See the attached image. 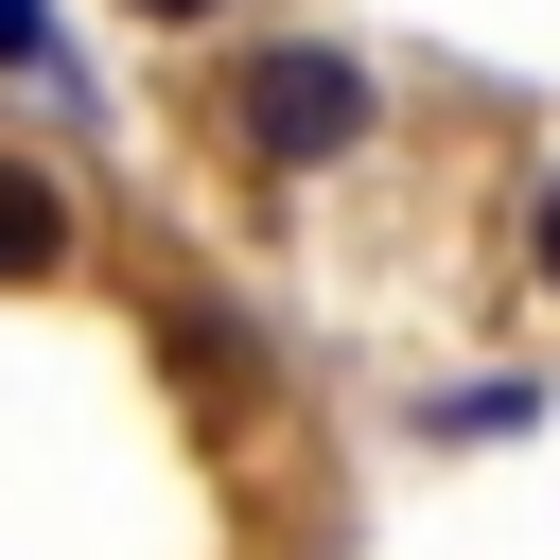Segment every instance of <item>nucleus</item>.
<instances>
[{"mask_svg":"<svg viewBox=\"0 0 560 560\" xmlns=\"http://www.w3.org/2000/svg\"><path fill=\"white\" fill-rule=\"evenodd\" d=\"M368 122H385V88H368L332 35H262V52L228 70V140H245L262 175H332Z\"/></svg>","mask_w":560,"mask_h":560,"instance_id":"f257e3e1","label":"nucleus"},{"mask_svg":"<svg viewBox=\"0 0 560 560\" xmlns=\"http://www.w3.org/2000/svg\"><path fill=\"white\" fill-rule=\"evenodd\" d=\"M52 262H70V192L35 158H0V280H52Z\"/></svg>","mask_w":560,"mask_h":560,"instance_id":"f03ea898","label":"nucleus"},{"mask_svg":"<svg viewBox=\"0 0 560 560\" xmlns=\"http://www.w3.org/2000/svg\"><path fill=\"white\" fill-rule=\"evenodd\" d=\"M0 70H52V18L35 0H0Z\"/></svg>","mask_w":560,"mask_h":560,"instance_id":"7ed1b4c3","label":"nucleus"},{"mask_svg":"<svg viewBox=\"0 0 560 560\" xmlns=\"http://www.w3.org/2000/svg\"><path fill=\"white\" fill-rule=\"evenodd\" d=\"M525 262H542V298H560V192H542V228H525Z\"/></svg>","mask_w":560,"mask_h":560,"instance_id":"20e7f679","label":"nucleus"},{"mask_svg":"<svg viewBox=\"0 0 560 560\" xmlns=\"http://www.w3.org/2000/svg\"><path fill=\"white\" fill-rule=\"evenodd\" d=\"M122 18H210V0H122Z\"/></svg>","mask_w":560,"mask_h":560,"instance_id":"39448f33","label":"nucleus"}]
</instances>
